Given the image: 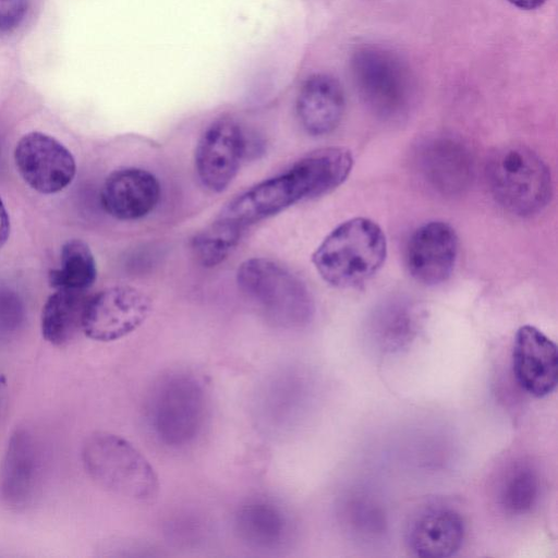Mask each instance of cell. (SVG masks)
I'll use <instances>...</instances> for the list:
<instances>
[{
    "label": "cell",
    "instance_id": "obj_1",
    "mask_svg": "<svg viewBox=\"0 0 558 558\" xmlns=\"http://www.w3.org/2000/svg\"><path fill=\"white\" fill-rule=\"evenodd\" d=\"M386 253L381 228L368 218L356 217L336 227L313 253L312 262L327 283L353 288L377 272Z\"/></svg>",
    "mask_w": 558,
    "mask_h": 558
},
{
    "label": "cell",
    "instance_id": "obj_2",
    "mask_svg": "<svg viewBox=\"0 0 558 558\" xmlns=\"http://www.w3.org/2000/svg\"><path fill=\"white\" fill-rule=\"evenodd\" d=\"M236 283L274 325L293 329L307 325L314 302L306 284L288 267L264 257L244 260L236 270Z\"/></svg>",
    "mask_w": 558,
    "mask_h": 558
},
{
    "label": "cell",
    "instance_id": "obj_3",
    "mask_svg": "<svg viewBox=\"0 0 558 558\" xmlns=\"http://www.w3.org/2000/svg\"><path fill=\"white\" fill-rule=\"evenodd\" d=\"M81 456L86 473L100 487L137 501L157 496L159 482L154 468L125 438L95 432L85 439Z\"/></svg>",
    "mask_w": 558,
    "mask_h": 558
},
{
    "label": "cell",
    "instance_id": "obj_4",
    "mask_svg": "<svg viewBox=\"0 0 558 558\" xmlns=\"http://www.w3.org/2000/svg\"><path fill=\"white\" fill-rule=\"evenodd\" d=\"M485 175L493 197L514 215H535L550 201L549 169L525 146L511 144L497 148L486 161Z\"/></svg>",
    "mask_w": 558,
    "mask_h": 558
},
{
    "label": "cell",
    "instance_id": "obj_5",
    "mask_svg": "<svg viewBox=\"0 0 558 558\" xmlns=\"http://www.w3.org/2000/svg\"><path fill=\"white\" fill-rule=\"evenodd\" d=\"M206 412V395L198 378L186 372H173L155 385L148 399L147 421L161 444L182 448L199 436Z\"/></svg>",
    "mask_w": 558,
    "mask_h": 558
},
{
    "label": "cell",
    "instance_id": "obj_6",
    "mask_svg": "<svg viewBox=\"0 0 558 558\" xmlns=\"http://www.w3.org/2000/svg\"><path fill=\"white\" fill-rule=\"evenodd\" d=\"M353 81L362 100L384 120L400 119L411 101L408 69L390 51L364 47L352 57Z\"/></svg>",
    "mask_w": 558,
    "mask_h": 558
},
{
    "label": "cell",
    "instance_id": "obj_7",
    "mask_svg": "<svg viewBox=\"0 0 558 558\" xmlns=\"http://www.w3.org/2000/svg\"><path fill=\"white\" fill-rule=\"evenodd\" d=\"M150 312L151 300L144 291L132 286H113L88 298L82 331L96 341H114L136 330Z\"/></svg>",
    "mask_w": 558,
    "mask_h": 558
},
{
    "label": "cell",
    "instance_id": "obj_8",
    "mask_svg": "<svg viewBox=\"0 0 558 558\" xmlns=\"http://www.w3.org/2000/svg\"><path fill=\"white\" fill-rule=\"evenodd\" d=\"M415 168L425 184L442 196L464 193L474 177V159L461 140L437 134L422 140L414 150Z\"/></svg>",
    "mask_w": 558,
    "mask_h": 558
},
{
    "label": "cell",
    "instance_id": "obj_9",
    "mask_svg": "<svg viewBox=\"0 0 558 558\" xmlns=\"http://www.w3.org/2000/svg\"><path fill=\"white\" fill-rule=\"evenodd\" d=\"M247 144L246 134L236 121L230 118L214 121L195 149V170L202 184L211 192L225 191L239 171Z\"/></svg>",
    "mask_w": 558,
    "mask_h": 558
},
{
    "label": "cell",
    "instance_id": "obj_10",
    "mask_svg": "<svg viewBox=\"0 0 558 558\" xmlns=\"http://www.w3.org/2000/svg\"><path fill=\"white\" fill-rule=\"evenodd\" d=\"M14 161L23 180L41 194H54L65 189L76 172L71 151L54 137L29 132L14 149Z\"/></svg>",
    "mask_w": 558,
    "mask_h": 558
},
{
    "label": "cell",
    "instance_id": "obj_11",
    "mask_svg": "<svg viewBox=\"0 0 558 558\" xmlns=\"http://www.w3.org/2000/svg\"><path fill=\"white\" fill-rule=\"evenodd\" d=\"M41 451L37 438L26 427L10 436L0 464V505L23 511L35 499L41 480Z\"/></svg>",
    "mask_w": 558,
    "mask_h": 558
},
{
    "label": "cell",
    "instance_id": "obj_12",
    "mask_svg": "<svg viewBox=\"0 0 558 558\" xmlns=\"http://www.w3.org/2000/svg\"><path fill=\"white\" fill-rule=\"evenodd\" d=\"M457 255L458 238L452 227L442 221H430L411 235L405 263L416 281L434 286L451 276Z\"/></svg>",
    "mask_w": 558,
    "mask_h": 558
},
{
    "label": "cell",
    "instance_id": "obj_13",
    "mask_svg": "<svg viewBox=\"0 0 558 558\" xmlns=\"http://www.w3.org/2000/svg\"><path fill=\"white\" fill-rule=\"evenodd\" d=\"M512 368L520 387L531 396L551 393L558 381L556 343L534 326L520 327L513 342Z\"/></svg>",
    "mask_w": 558,
    "mask_h": 558
},
{
    "label": "cell",
    "instance_id": "obj_14",
    "mask_svg": "<svg viewBox=\"0 0 558 558\" xmlns=\"http://www.w3.org/2000/svg\"><path fill=\"white\" fill-rule=\"evenodd\" d=\"M301 201H304L302 190L288 168L234 196L222 207L218 217L246 229Z\"/></svg>",
    "mask_w": 558,
    "mask_h": 558
},
{
    "label": "cell",
    "instance_id": "obj_15",
    "mask_svg": "<svg viewBox=\"0 0 558 558\" xmlns=\"http://www.w3.org/2000/svg\"><path fill=\"white\" fill-rule=\"evenodd\" d=\"M464 534L463 518L454 508L432 504L412 515L405 538L409 549L417 557L446 558L460 549Z\"/></svg>",
    "mask_w": 558,
    "mask_h": 558
},
{
    "label": "cell",
    "instance_id": "obj_16",
    "mask_svg": "<svg viewBox=\"0 0 558 558\" xmlns=\"http://www.w3.org/2000/svg\"><path fill=\"white\" fill-rule=\"evenodd\" d=\"M160 183L148 170L135 167L112 171L105 180L100 201L111 217L132 221L146 217L160 199Z\"/></svg>",
    "mask_w": 558,
    "mask_h": 558
},
{
    "label": "cell",
    "instance_id": "obj_17",
    "mask_svg": "<svg viewBox=\"0 0 558 558\" xmlns=\"http://www.w3.org/2000/svg\"><path fill=\"white\" fill-rule=\"evenodd\" d=\"M345 109L344 92L330 74L316 73L307 77L296 98V114L302 128L311 135L332 132Z\"/></svg>",
    "mask_w": 558,
    "mask_h": 558
},
{
    "label": "cell",
    "instance_id": "obj_18",
    "mask_svg": "<svg viewBox=\"0 0 558 558\" xmlns=\"http://www.w3.org/2000/svg\"><path fill=\"white\" fill-rule=\"evenodd\" d=\"M234 531L240 541L255 549H277L288 541L291 522L286 511L271 500L251 499L234 515Z\"/></svg>",
    "mask_w": 558,
    "mask_h": 558
},
{
    "label": "cell",
    "instance_id": "obj_19",
    "mask_svg": "<svg viewBox=\"0 0 558 558\" xmlns=\"http://www.w3.org/2000/svg\"><path fill=\"white\" fill-rule=\"evenodd\" d=\"M422 310L405 298H393L379 304L371 314L367 331L381 352H397L409 345L422 324Z\"/></svg>",
    "mask_w": 558,
    "mask_h": 558
},
{
    "label": "cell",
    "instance_id": "obj_20",
    "mask_svg": "<svg viewBox=\"0 0 558 558\" xmlns=\"http://www.w3.org/2000/svg\"><path fill=\"white\" fill-rule=\"evenodd\" d=\"M353 166V158L347 148L324 147L311 151L290 169L295 175L302 190L304 201L312 199L342 184Z\"/></svg>",
    "mask_w": 558,
    "mask_h": 558
},
{
    "label": "cell",
    "instance_id": "obj_21",
    "mask_svg": "<svg viewBox=\"0 0 558 558\" xmlns=\"http://www.w3.org/2000/svg\"><path fill=\"white\" fill-rule=\"evenodd\" d=\"M88 300L86 291L57 289L45 302L40 328L46 341L56 345L69 344L82 330V317Z\"/></svg>",
    "mask_w": 558,
    "mask_h": 558
},
{
    "label": "cell",
    "instance_id": "obj_22",
    "mask_svg": "<svg viewBox=\"0 0 558 558\" xmlns=\"http://www.w3.org/2000/svg\"><path fill=\"white\" fill-rule=\"evenodd\" d=\"M340 521L353 541L374 544L387 532V515L374 495L364 490L349 493L340 502Z\"/></svg>",
    "mask_w": 558,
    "mask_h": 558
},
{
    "label": "cell",
    "instance_id": "obj_23",
    "mask_svg": "<svg viewBox=\"0 0 558 558\" xmlns=\"http://www.w3.org/2000/svg\"><path fill=\"white\" fill-rule=\"evenodd\" d=\"M541 494V478L529 462H512L497 484V504L508 515L518 517L536 506Z\"/></svg>",
    "mask_w": 558,
    "mask_h": 558
},
{
    "label": "cell",
    "instance_id": "obj_24",
    "mask_svg": "<svg viewBox=\"0 0 558 558\" xmlns=\"http://www.w3.org/2000/svg\"><path fill=\"white\" fill-rule=\"evenodd\" d=\"M97 277L95 257L89 246L80 239L66 241L61 247L60 267L49 272L52 288L86 291Z\"/></svg>",
    "mask_w": 558,
    "mask_h": 558
},
{
    "label": "cell",
    "instance_id": "obj_25",
    "mask_svg": "<svg viewBox=\"0 0 558 558\" xmlns=\"http://www.w3.org/2000/svg\"><path fill=\"white\" fill-rule=\"evenodd\" d=\"M245 229L218 217L192 239V252L204 267L222 263L240 243Z\"/></svg>",
    "mask_w": 558,
    "mask_h": 558
},
{
    "label": "cell",
    "instance_id": "obj_26",
    "mask_svg": "<svg viewBox=\"0 0 558 558\" xmlns=\"http://www.w3.org/2000/svg\"><path fill=\"white\" fill-rule=\"evenodd\" d=\"M27 0H0V33L16 28L27 11Z\"/></svg>",
    "mask_w": 558,
    "mask_h": 558
},
{
    "label": "cell",
    "instance_id": "obj_27",
    "mask_svg": "<svg viewBox=\"0 0 558 558\" xmlns=\"http://www.w3.org/2000/svg\"><path fill=\"white\" fill-rule=\"evenodd\" d=\"M10 235V218L0 197V248L7 243Z\"/></svg>",
    "mask_w": 558,
    "mask_h": 558
},
{
    "label": "cell",
    "instance_id": "obj_28",
    "mask_svg": "<svg viewBox=\"0 0 558 558\" xmlns=\"http://www.w3.org/2000/svg\"><path fill=\"white\" fill-rule=\"evenodd\" d=\"M512 5L521 10H535L541 8L547 0H508Z\"/></svg>",
    "mask_w": 558,
    "mask_h": 558
},
{
    "label": "cell",
    "instance_id": "obj_29",
    "mask_svg": "<svg viewBox=\"0 0 558 558\" xmlns=\"http://www.w3.org/2000/svg\"><path fill=\"white\" fill-rule=\"evenodd\" d=\"M8 402V384L5 378L0 375V420L7 408Z\"/></svg>",
    "mask_w": 558,
    "mask_h": 558
}]
</instances>
